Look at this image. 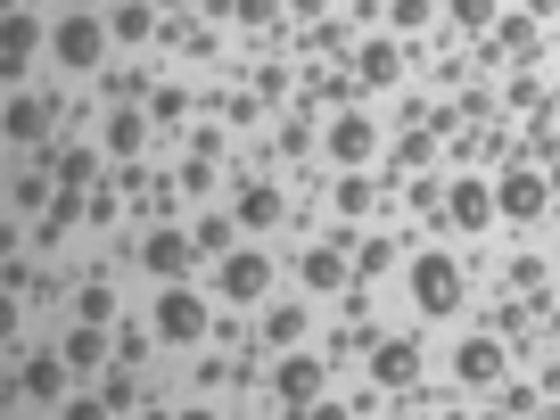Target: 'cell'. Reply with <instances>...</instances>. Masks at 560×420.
<instances>
[{
    "label": "cell",
    "mask_w": 560,
    "mask_h": 420,
    "mask_svg": "<svg viewBox=\"0 0 560 420\" xmlns=\"http://www.w3.org/2000/svg\"><path fill=\"white\" fill-rule=\"evenodd\" d=\"M174 420H223V412H207V404H190V412H174Z\"/></svg>",
    "instance_id": "60d3db41"
},
{
    "label": "cell",
    "mask_w": 560,
    "mask_h": 420,
    "mask_svg": "<svg viewBox=\"0 0 560 420\" xmlns=\"http://www.w3.org/2000/svg\"><path fill=\"white\" fill-rule=\"evenodd\" d=\"M396 74H404V50H396V42H363V50H354V83H363V91H387Z\"/></svg>",
    "instance_id": "ac0fdd59"
},
{
    "label": "cell",
    "mask_w": 560,
    "mask_h": 420,
    "mask_svg": "<svg viewBox=\"0 0 560 420\" xmlns=\"http://www.w3.org/2000/svg\"><path fill=\"white\" fill-rule=\"evenodd\" d=\"M503 371H511V347H503V338H462V347H454V380H462V387H494Z\"/></svg>",
    "instance_id": "5bb4252c"
},
{
    "label": "cell",
    "mask_w": 560,
    "mask_h": 420,
    "mask_svg": "<svg viewBox=\"0 0 560 420\" xmlns=\"http://www.w3.org/2000/svg\"><path fill=\"white\" fill-rule=\"evenodd\" d=\"M280 420H347L338 404H305V412H280Z\"/></svg>",
    "instance_id": "ab89813d"
},
{
    "label": "cell",
    "mask_w": 560,
    "mask_h": 420,
    "mask_svg": "<svg viewBox=\"0 0 560 420\" xmlns=\"http://www.w3.org/2000/svg\"><path fill=\"white\" fill-rule=\"evenodd\" d=\"M132 256L149 264V272H158V280H190V264H198V240H190V231H182V223H158V231H149V240L132 247Z\"/></svg>",
    "instance_id": "ba28073f"
},
{
    "label": "cell",
    "mask_w": 560,
    "mask_h": 420,
    "mask_svg": "<svg viewBox=\"0 0 560 420\" xmlns=\"http://www.w3.org/2000/svg\"><path fill=\"white\" fill-rule=\"evenodd\" d=\"M198 256H231V247H240V214H198Z\"/></svg>",
    "instance_id": "cb8c5ba5"
},
{
    "label": "cell",
    "mask_w": 560,
    "mask_h": 420,
    "mask_svg": "<svg viewBox=\"0 0 560 420\" xmlns=\"http://www.w3.org/2000/svg\"><path fill=\"white\" fill-rule=\"evenodd\" d=\"M149 330H158V347H198V338H214V314H207V298L182 289V280H165L158 305H149Z\"/></svg>",
    "instance_id": "7a4b0ae2"
},
{
    "label": "cell",
    "mask_w": 560,
    "mask_h": 420,
    "mask_svg": "<svg viewBox=\"0 0 560 420\" xmlns=\"http://www.w3.org/2000/svg\"><path fill=\"white\" fill-rule=\"evenodd\" d=\"M338 214H380V182L347 174V182H338Z\"/></svg>",
    "instance_id": "f546056e"
},
{
    "label": "cell",
    "mask_w": 560,
    "mask_h": 420,
    "mask_svg": "<svg viewBox=\"0 0 560 420\" xmlns=\"http://www.w3.org/2000/svg\"><path fill=\"white\" fill-rule=\"evenodd\" d=\"M58 132V100L50 91H9V149H34V140H50Z\"/></svg>",
    "instance_id": "8fae6325"
},
{
    "label": "cell",
    "mask_w": 560,
    "mask_h": 420,
    "mask_svg": "<svg viewBox=\"0 0 560 420\" xmlns=\"http://www.w3.org/2000/svg\"><path fill=\"white\" fill-rule=\"evenodd\" d=\"M149 338H158V330H116V354H124V363H140V354H149Z\"/></svg>",
    "instance_id": "74e56055"
},
{
    "label": "cell",
    "mask_w": 560,
    "mask_h": 420,
    "mask_svg": "<svg viewBox=\"0 0 560 420\" xmlns=\"http://www.w3.org/2000/svg\"><path fill=\"white\" fill-rule=\"evenodd\" d=\"M58 420H116V404H107V396H67Z\"/></svg>",
    "instance_id": "d6a6232c"
},
{
    "label": "cell",
    "mask_w": 560,
    "mask_h": 420,
    "mask_svg": "<svg viewBox=\"0 0 560 420\" xmlns=\"http://www.w3.org/2000/svg\"><path fill=\"white\" fill-rule=\"evenodd\" d=\"M158 18H165V9H149V0H116L107 34H116V42H149V34H158Z\"/></svg>",
    "instance_id": "44dd1931"
},
{
    "label": "cell",
    "mask_w": 560,
    "mask_h": 420,
    "mask_svg": "<svg viewBox=\"0 0 560 420\" xmlns=\"http://www.w3.org/2000/svg\"><path fill=\"white\" fill-rule=\"evenodd\" d=\"M544 280H552L544 256H511V289H520V298H544Z\"/></svg>",
    "instance_id": "4dcf8cb0"
},
{
    "label": "cell",
    "mask_w": 560,
    "mask_h": 420,
    "mask_svg": "<svg viewBox=\"0 0 560 420\" xmlns=\"http://www.w3.org/2000/svg\"><path fill=\"white\" fill-rule=\"evenodd\" d=\"M214 289H223V305H264V298H272V256L231 247V256L214 264Z\"/></svg>",
    "instance_id": "5b68a950"
},
{
    "label": "cell",
    "mask_w": 560,
    "mask_h": 420,
    "mask_svg": "<svg viewBox=\"0 0 560 420\" xmlns=\"http://www.w3.org/2000/svg\"><path fill=\"white\" fill-rule=\"evenodd\" d=\"M74 322H116V289H107V280H83V298H74Z\"/></svg>",
    "instance_id": "83f0119b"
},
{
    "label": "cell",
    "mask_w": 560,
    "mask_h": 420,
    "mask_svg": "<svg viewBox=\"0 0 560 420\" xmlns=\"http://www.w3.org/2000/svg\"><path fill=\"white\" fill-rule=\"evenodd\" d=\"M429 149H438L429 132H404L396 149H387V174H404V165H429Z\"/></svg>",
    "instance_id": "1f68e13d"
},
{
    "label": "cell",
    "mask_w": 560,
    "mask_h": 420,
    "mask_svg": "<svg viewBox=\"0 0 560 420\" xmlns=\"http://www.w3.org/2000/svg\"><path fill=\"white\" fill-rule=\"evenodd\" d=\"M107 149H58V190H91Z\"/></svg>",
    "instance_id": "603a6c76"
},
{
    "label": "cell",
    "mask_w": 560,
    "mask_h": 420,
    "mask_svg": "<svg viewBox=\"0 0 560 420\" xmlns=\"http://www.w3.org/2000/svg\"><path fill=\"white\" fill-rule=\"evenodd\" d=\"M438 18V9H429V0H396V9H387V25H396V34H420V25Z\"/></svg>",
    "instance_id": "836d02e7"
},
{
    "label": "cell",
    "mask_w": 560,
    "mask_h": 420,
    "mask_svg": "<svg viewBox=\"0 0 560 420\" xmlns=\"http://www.w3.org/2000/svg\"><path fill=\"white\" fill-rule=\"evenodd\" d=\"M58 354H67V363H74V371H100V363H107V354H116V338H107V330H100V322H74V330H67V338H58Z\"/></svg>",
    "instance_id": "e0dca14e"
},
{
    "label": "cell",
    "mask_w": 560,
    "mask_h": 420,
    "mask_svg": "<svg viewBox=\"0 0 560 420\" xmlns=\"http://www.w3.org/2000/svg\"><path fill=\"white\" fill-rule=\"evenodd\" d=\"M107 42H116V34H107V18H58L50 25V58L67 74H100L107 67Z\"/></svg>",
    "instance_id": "3957f363"
},
{
    "label": "cell",
    "mask_w": 560,
    "mask_h": 420,
    "mask_svg": "<svg viewBox=\"0 0 560 420\" xmlns=\"http://www.w3.org/2000/svg\"><path fill=\"white\" fill-rule=\"evenodd\" d=\"M289 18H305V25H322V18H330V0H289Z\"/></svg>",
    "instance_id": "f35d334b"
},
{
    "label": "cell",
    "mask_w": 560,
    "mask_h": 420,
    "mask_svg": "<svg viewBox=\"0 0 560 420\" xmlns=\"http://www.w3.org/2000/svg\"><path fill=\"white\" fill-rule=\"evenodd\" d=\"M412 305L429 322H445V314L470 305V280H462V264L445 256V247H420V256H412Z\"/></svg>",
    "instance_id": "6da1fadb"
},
{
    "label": "cell",
    "mask_w": 560,
    "mask_h": 420,
    "mask_svg": "<svg viewBox=\"0 0 560 420\" xmlns=\"http://www.w3.org/2000/svg\"><path fill=\"white\" fill-rule=\"evenodd\" d=\"M552 207H560V158H552Z\"/></svg>",
    "instance_id": "b9f144b4"
},
{
    "label": "cell",
    "mask_w": 560,
    "mask_h": 420,
    "mask_svg": "<svg viewBox=\"0 0 560 420\" xmlns=\"http://www.w3.org/2000/svg\"><path fill=\"white\" fill-rule=\"evenodd\" d=\"M478 420H511V412H478Z\"/></svg>",
    "instance_id": "ee69618b"
},
{
    "label": "cell",
    "mask_w": 560,
    "mask_h": 420,
    "mask_svg": "<svg viewBox=\"0 0 560 420\" xmlns=\"http://www.w3.org/2000/svg\"><path fill=\"white\" fill-rule=\"evenodd\" d=\"M322 380H330V371H322V354H280V371H272V396H280V412H305V404H322Z\"/></svg>",
    "instance_id": "30bf717a"
},
{
    "label": "cell",
    "mask_w": 560,
    "mask_h": 420,
    "mask_svg": "<svg viewBox=\"0 0 560 420\" xmlns=\"http://www.w3.org/2000/svg\"><path fill=\"white\" fill-rule=\"evenodd\" d=\"M354 91H363L354 74H305L298 107H305V116H314V107H354Z\"/></svg>",
    "instance_id": "ffe728a7"
},
{
    "label": "cell",
    "mask_w": 560,
    "mask_h": 420,
    "mask_svg": "<svg viewBox=\"0 0 560 420\" xmlns=\"http://www.w3.org/2000/svg\"><path fill=\"white\" fill-rule=\"evenodd\" d=\"M298 280L314 289V298H330V289H347V280H354V256H347V247H305Z\"/></svg>",
    "instance_id": "9a60e30c"
},
{
    "label": "cell",
    "mask_w": 560,
    "mask_h": 420,
    "mask_svg": "<svg viewBox=\"0 0 560 420\" xmlns=\"http://www.w3.org/2000/svg\"><path fill=\"white\" fill-rule=\"evenodd\" d=\"M494 214H503V207H494V182L462 174V182H445V214H429V223H438V231L454 223V231H470V240H478V231H487Z\"/></svg>",
    "instance_id": "52a82bcc"
},
{
    "label": "cell",
    "mask_w": 560,
    "mask_h": 420,
    "mask_svg": "<svg viewBox=\"0 0 560 420\" xmlns=\"http://www.w3.org/2000/svg\"><path fill=\"white\" fill-rule=\"evenodd\" d=\"M363 363H371V387H380V396H412L420 387V338H380L371 330Z\"/></svg>",
    "instance_id": "277c9868"
},
{
    "label": "cell",
    "mask_w": 560,
    "mask_h": 420,
    "mask_svg": "<svg viewBox=\"0 0 560 420\" xmlns=\"http://www.w3.org/2000/svg\"><path fill=\"white\" fill-rule=\"evenodd\" d=\"M67 380H74L67 354H25L18 363V404H67Z\"/></svg>",
    "instance_id": "7c38bea8"
},
{
    "label": "cell",
    "mask_w": 560,
    "mask_h": 420,
    "mask_svg": "<svg viewBox=\"0 0 560 420\" xmlns=\"http://www.w3.org/2000/svg\"><path fill=\"white\" fill-rule=\"evenodd\" d=\"M231 18L240 25H280V0H231Z\"/></svg>",
    "instance_id": "d590c367"
},
{
    "label": "cell",
    "mask_w": 560,
    "mask_h": 420,
    "mask_svg": "<svg viewBox=\"0 0 560 420\" xmlns=\"http://www.w3.org/2000/svg\"><path fill=\"white\" fill-rule=\"evenodd\" d=\"M387 264H396V240H387V231H371V240L354 247V280H380Z\"/></svg>",
    "instance_id": "f1b7e54d"
},
{
    "label": "cell",
    "mask_w": 560,
    "mask_h": 420,
    "mask_svg": "<svg viewBox=\"0 0 560 420\" xmlns=\"http://www.w3.org/2000/svg\"><path fill=\"white\" fill-rule=\"evenodd\" d=\"M0 42H9L0 74H9V91H18V83H25V67H34V50H42V18L25 9V0H9V25H0Z\"/></svg>",
    "instance_id": "4fadbf2b"
},
{
    "label": "cell",
    "mask_w": 560,
    "mask_h": 420,
    "mask_svg": "<svg viewBox=\"0 0 560 420\" xmlns=\"http://www.w3.org/2000/svg\"><path fill=\"white\" fill-rule=\"evenodd\" d=\"M494 207H503L511 223H544V214H552V174H536V165H503Z\"/></svg>",
    "instance_id": "8992f818"
},
{
    "label": "cell",
    "mask_w": 560,
    "mask_h": 420,
    "mask_svg": "<svg viewBox=\"0 0 560 420\" xmlns=\"http://www.w3.org/2000/svg\"><path fill=\"white\" fill-rule=\"evenodd\" d=\"M231 214H240V231H272L280 223V190H272V182H240Z\"/></svg>",
    "instance_id": "d6986e66"
},
{
    "label": "cell",
    "mask_w": 560,
    "mask_h": 420,
    "mask_svg": "<svg viewBox=\"0 0 560 420\" xmlns=\"http://www.w3.org/2000/svg\"><path fill=\"white\" fill-rule=\"evenodd\" d=\"M305 338V305H272L264 314V347H298Z\"/></svg>",
    "instance_id": "4316f807"
},
{
    "label": "cell",
    "mask_w": 560,
    "mask_h": 420,
    "mask_svg": "<svg viewBox=\"0 0 560 420\" xmlns=\"http://www.w3.org/2000/svg\"><path fill=\"white\" fill-rule=\"evenodd\" d=\"M149 9H190V0H149Z\"/></svg>",
    "instance_id": "7bdbcfd3"
},
{
    "label": "cell",
    "mask_w": 560,
    "mask_h": 420,
    "mask_svg": "<svg viewBox=\"0 0 560 420\" xmlns=\"http://www.w3.org/2000/svg\"><path fill=\"white\" fill-rule=\"evenodd\" d=\"M445 25H454V34H494L503 9H494V0H445Z\"/></svg>",
    "instance_id": "7402d4cb"
},
{
    "label": "cell",
    "mask_w": 560,
    "mask_h": 420,
    "mask_svg": "<svg viewBox=\"0 0 560 420\" xmlns=\"http://www.w3.org/2000/svg\"><path fill=\"white\" fill-rule=\"evenodd\" d=\"M527 50H536V25H527V18H503L487 34V58H527Z\"/></svg>",
    "instance_id": "d4e9b609"
},
{
    "label": "cell",
    "mask_w": 560,
    "mask_h": 420,
    "mask_svg": "<svg viewBox=\"0 0 560 420\" xmlns=\"http://www.w3.org/2000/svg\"><path fill=\"white\" fill-rule=\"evenodd\" d=\"M50 174H18V190H9V214H50Z\"/></svg>",
    "instance_id": "484cf974"
},
{
    "label": "cell",
    "mask_w": 560,
    "mask_h": 420,
    "mask_svg": "<svg viewBox=\"0 0 560 420\" xmlns=\"http://www.w3.org/2000/svg\"><path fill=\"white\" fill-rule=\"evenodd\" d=\"M182 107H190V91H182V83H165L158 100H149V116H158V124H182Z\"/></svg>",
    "instance_id": "e575fe53"
},
{
    "label": "cell",
    "mask_w": 560,
    "mask_h": 420,
    "mask_svg": "<svg viewBox=\"0 0 560 420\" xmlns=\"http://www.w3.org/2000/svg\"><path fill=\"white\" fill-rule=\"evenodd\" d=\"M322 149H330L347 174H363V165L380 158V124H371L363 107H338V124H330V140H322Z\"/></svg>",
    "instance_id": "9c48e42d"
},
{
    "label": "cell",
    "mask_w": 560,
    "mask_h": 420,
    "mask_svg": "<svg viewBox=\"0 0 560 420\" xmlns=\"http://www.w3.org/2000/svg\"><path fill=\"white\" fill-rule=\"evenodd\" d=\"M140 140H149V116H140V107H116V116H107V132H100V149H107L116 165H132Z\"/></svg>",
    "instance_id": "2e32d148"
},
{
    "label": "cell",
    "mask_w": 560,
    "mask_h": 420,
    "mask_svg": "<svg viewBox=\"0 0 560 420\" xmlns=\"http://www.w3.org/2000/svg\"><path fill=\"white\" fill-rule=\"evenodd\" d=\"M100 396L116 404V412H132V380H124V371H107V380H100Z\"/></svg>",
    "instance_id": "8d00e7d4"
}]
</instances>
